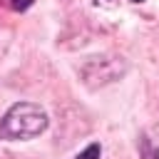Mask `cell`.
<instances>
[{
  "instance_id": "cell-1",
  "label": "cell",
  "mask_w": 159,
  "mask_h": 159,
  "mask_svg": "<svg viewBox=\"0 0 159 159\" xmlns=\"http://www.w3.org/2000/svg\"><path fill=\"white\" fill-rule=\"evenodd\" d=\"M50 119L47 112L40 104L32 102H15L0 119V139L25 142L32 137H40L47 129Z\"/></svg>"
},
{
  "instance_id": "cell-2",
  "label": "cell",
  "mask_w": 159,
  "mask_h": 159,
  "mask_svg": "<svg viewBox=\"0 0 159 159\" xmlns=\"http://www.w3.org/2000/svg\"><path fill=\"white\" fill-rule=\"evenodd\" d=\"M129 70L127 60L124 57H117V55H94V57H87L80 67V80L84 82V87L89 89H97V87H104L109 82H117L119 77H124Z\"/></svg>"
},
{
  "instance_id": "cell-3",
  "label": "cell",
  "mask_w": 159,
  "mask_h": 159,
  "mask_svg": "<svg viewBox=\"0 0 159 159\" xmlns=\"http://www.w3.org/2000/svg\"><path fill=\"white\" fill-rule=\"evenodd\" d=\"M139 159H159V124L147 127L139 134Z\"/></svg>"
},
{
  "instance_id": "cell-4",
  "label": "cell",
  "mask_w": 159,
  "mask_h": 159,
  "mask_svg": "<svg viewBox=\"0 0 159 159\" xmlns=\"http://www.w3.org/2000/svg\"><path fill=\"white\" fill-rule=\"evenodd\" d=\"M99 154H102V147L99 144H89L84 152H80L75 159H99Z\"/></svg>"
},
{
  "instance_id": "cell-5",
  "label": "cell",
  "mask_w": 159,
  "mask_h": 159,
  "mask_svg": "<svg viewBox=\"0 0 159 159\" xmlns=\"http://www.w3.org/2000/svg\"><path fill=\"white\" fill-rule=\"evenodd\" d=\"M32 2H35V0H10V7L17 10V12H22V10L32 7Z\"/></svg>"
},
{
  "instance_id": "cell-6",
  "label": "cell",
  "mask_w": 159,
  "mask_h": 159,
  "mask_svg": "<svg viewBox=\"0 0 159 159\" xmlns=\"http://www.w3.org/2000/svg\"><path fill=\"white\" fill-rule=\"evenodd\" d=\"M132 2H142V0H132Z\"/></svg>"
}]
</instances>
